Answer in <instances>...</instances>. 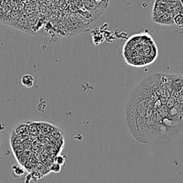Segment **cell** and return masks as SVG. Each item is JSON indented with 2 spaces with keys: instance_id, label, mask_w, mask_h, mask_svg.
<instances>
[{
  "instance_id": "cell-1",
  "label": "cell",
  "mask_w": 183,
  "mask_h": 183,
  "mask_svg": "<svg viewBox=\"0 0 183 183\" xmlns=\"http://www.w3.org/2000/svg\"><path fill=\"white\" fill-rule=\"evenodd\" d=\"M126 123L139 142H168L183 128V90H173L168 75L150 76L130 97Z\"/></svg>"
},
{
  "instance_id": "cell-2",
  "label": "cell",
  "mask_w": 183,
  "mask_h": 183,
  "mask_svg": "<svg viewBox=\"0 0 183 183\" xmlns=\"http://www.w3.org/2000/svg\"><path fill=\"white\" fill-rule=\"evenodd\" d=\"M123 56L128 65L142 67L155 61L158 49L152 37L143 32L134 34L128 39L123 47Z\"/></svg>"
},
{
  "instance_id": "cell-3",
  "label": "cell",
  "mask_w": 183,
  "mask_h": 183,
  "mask_svg": "<svg viewBox=\"0 0 183 183\" xmlns=\"http://www.w3.org/2000/svg\"><path fill=\"white\" fill-rule=\"evenodd\" d=\"M180 0H155L152 18L154 21L160 25H174L173 18L178 13L183 12Z\"/></svg>"
},
{
  "instance_id": "cell-4",
  "label": "cell",
  "mask_w": 183,
  "mask_h": 183,
  "mask_svg": "<svg viewBox=\"0 0 183 183\" xmlns=\"http://www.w3.org/2000/svg\"><path fill=\"white\" fill-rule=\"evenodd\" d=\"M21 83L26 88L30 89L34 86V78L32 75L27 74V75H23L21 78Z\"/></svg>"
},
{
  "instance_id": "cell-5",
  "label": "cell",
  "mask_w": 183,
  "mask_h": 183,
  "mask_svg": "<svg viewBox=\"0 0 183 183\" xmlns=\"http://www.w3.org/2000/svg\"><path fill=\"white\" fill-rule=\"evenodd\" d=\"M173 25L180 29H183V12L178 13L174 17Z\"/></svg>"
},
{
  "instance_id": "cell-6",
  "label": "cell",
  "mask_w": 183,
  "mask_h": 183,
  "mask_svg": "<svg viewBox=\"0 0 183 183\" xmlns=\"http://www.w3.org/2000/svg\"><path fill=\"white\" fill-rule=\"evenodd\" d=\"M51 169H52V171L54 172V173H59L61 169V167L60 165L56 164H56H54L53 165H52L51 167Z\"/></svg>"
},
{
  "instance_id": "cell-7",
  "label": "cell",
  "mask_w": 183,
  "mask_h": 183,
  "mask_svg": "<svg viewBox=\"0 0 183 183\" xmlns=\"http://www.w3.org/2000/svg\"><path fill=\"white\" fill-rule=\"evenodd\" d=\"M64 162H65V160H64V159L63 158L62 156H59V157H57V158H56V164L60 165V166L61 165H64Z\"/></svg>"
}]
</instances>
